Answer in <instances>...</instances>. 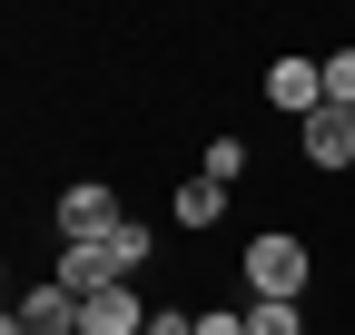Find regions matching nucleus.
<instances>
[{
  "mask_svg": "<svg viewBox=\"0 0 355 335\" xmlns=\"http://www.w3.org/2000/svg\"><path fill=\"white\" fill-rule=\"evenodd\" d=\"M217 217H227V188H217V178H207V168H198V178H188V188H178V227H188V237H198V227H217Z\"/></svg>",
  "mask_w": 355,
  "mask_h": 335,
  "instance_id": "0eeeda50",
  "label": "nucleus"
},
{
  "mask_svg": "<svg viewBox=\"0 0 355 335\" xmlns=\"http://www.w3.org/2000/svg\"><path fill=\"white\" fill-rule=\"evenodd\" d=\"M158 306H139V286H99V296H79V335H148Z\"/></svg>",
  "mask_w": 355,
  "mask_h": 335,
  "instance_id": "7ed1b4c3",
  "label": "nucleus"
},
{
  "mask_svg": "<svg viewBox=\"0 0 355 335\" xmlns=\"http://www.w3.org/2000/svg\"><path fill=\"white\" fill-rule=\"evenodd\" d=\"M69 296H99V286H128L119 266H109V246H60V266H50Z\"/></svg>",
  "mask_w": 355,
  "mask_h": 335,
  "instance_id": "423d86ee",
  "label": "nucleus"
},
{
  "mask_svg": "<svg viewBox=\"0 0 355 335\" xmlns=\"http://www.w3.org/2000/svg\"><path fill=\"white\" fill-rule=\"evenodd\" d=\"M148 335H198V316H188V306H158V316H148Z\"/></svg>",
  "mask_w": 355,
  "mask_h": 335,
  "instance_id": "ddd939ff",
  "label": "nucleus"
},
{
  "mask_svg": "<svg viewBox=\"0 0 355 335\" xmlns=\"http://www.w3.org/2000/svg\"><path fill=\"white\" fill-rule=\"evenodd\" d=\"M128 227V207H119V188H99V178H79V188H60V246H109Z\"/></svg>",
  "mask_w": 355,
  "mask_h": 335,
  "instance_id": "f03ea898",
  "label": "nucleus"
},
{
  "mask_svg": "<svg viewBox=\"0 0 355 335\" xmlns=\"http://www.w3.org/2000/svg\"><path fill=\"white\" fill-rule=\"evenodd\" d=\"M247 335H306V306H247Z\"/></svg>",
  "mask_w": 355,
  "mask_h": 335,
  "instance_id": "9b49d317",
  "label": "nucleus"
},
{
  "mask_svg": "<svg viewBox=\"0 0 355 335\" xmlns=\"http://www.w3.org/2000/svg\"><path fill=\"white\" fill-rule=\"evenodd\" d=\"M198 335H247V306H207V316H198Z\"/></svg>",
  "mask_w": 355,
  "mask_h": 335,
  "instance_id": "f8f14e48",
  "label": "nucleus"
},
{
  "mask_svg": "<svg viewBox=\"0 0 355 335\" xmlns=\"http://www.w3.org/2000/svg\"><path fill=\"white\" fill-rule=\"evenodd\" d=\"M207 178L237 188V178H247V138H207Z\"/></svg>",
  "mask_w": 355,
  "mask_h": 335,
  "instance_id": "9d476101",
  "label": "nucleus"
},
{
  "mask_svg": "<svg viewBox=\"0 0 355 335\" xmlns=\"http://www.w3.org/2000/svg\"><path fill=\"white\" fill-rule=\"evenodd\" d=\"M296 138H306V168H326V178H336V168H355V109H316Z\"/></svg>",
  "mask_w": 355,
  "mask_h": 335,
  "instance_id": "39448f33",
  "label": "nucleus"
},
{
  "mask_svg": "<svg viewBox=\"0 0 355 335\" xmlns=\"http://www.w3.org/2000/svg\"><path fill=\"white\" fill-rule=\"evenodd\" d=\"M266 109H296V129H306V118L326 109V69L316 60H277L266 69Z\"/></svg>",
  "mask_w": 355,
  "mask_h": 335,
  "instance_id": "20e7f679",
  "label": "nucleus"
},
{
  "mask_svg": "<svg viewBox=\"0 0 355 335\" xmlns=\"http://www.w3.org/2000/svg\"><path fill=\"white\" fill-rule=\"evenodd\" d=\"M316 69H326V109H355V39H345V50H326Z\"/></svg>",
  "mask_w": 355,
  "mask_h": 335,
  "instance_id": "1a4fd4ad",
  "label": "nucleus"
},
{
  "mask_svg": "<svg viewBox=\"0 0 355 335\" xmlns=\"http://www.w3.org/2000/svg\"><path fill=\"white\" fill-rule=\"evenodd\" d=\"M237 276H247V306H306V237H286V227H266V237H247V257H237Z\"/></svg>",
  "mask_w": 355,
  "mask_h": 335,
  "instance_id": "f257e3e1",
  "label": "nucleus"
},
{
  "mask_svg": "<svg viewBox=\"0 0 355 335\" xmlns=\"http://www.w3.org/2000/svg\"><path fill=\"white\" fill-rule=\"evenodd\" d=\"M148 257H158V227H148V217H128V227L109 237V266H119V276H139Z\"/></svg>",
  "mask_w": 355,
  "mask_h": 335,
  "instance_id": "6e6552de",
  "label": "nucleus"
}]
</instances>
